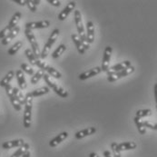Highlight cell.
Here are the masks:
<instances>
[{
	"label": "cell",
	"mask_w": 157,
	"mask_h": 157,
	"mask_svg": "<svg viewBox=\"0 0 157 157\" xmlns=\"http://www.w3.org/2000/svg\"><path fill=\"white\" fill-rule=\"evenodd\" d=\"M75 25L77 28V32H78V36L81 38V41L83 43V45L85 46L86 50L89 49V44L87 42V38H86V35L85 33V27L83 25V20H82V15L81 12L79 10H75Z\"/></svg>",
	"instance_id": "obj_1"
},
{
	"label": "cell",
	"mask_w": 157,
	"mask_h": 157,
	"mask_svg": "<svg viewBox=\"0 0 157 157\" xmlns=\"http://www.w3.org/2000/svg\"><path fill=\"white\" fill-rule=\"evenodd\" d=\"M32 2H33V4L36 5V6H37V5H39V4L41 3L39 0H32Z\"/></svg>",
	"instance_id": "obj_42"
},
{
	"label": "cell",
	"mask_w": 157,
	"mask_h": 157,
	"mask_svg": "<svg viewBox=\"0 0 157 157\" xmlns=\"http://www.w3.org/2000/svg\"><path fill=\"white\" fill-rule=\"evenodd\" d=\"M86 28H87V42L88 44H93L94 41V25L93 21H88L86 24Z\"/></svg>",
	"instance_id": "obj_19"
},
{
	"label": "cell",
	"mask_w": 157,
	"mask_h": 157,
	"mask_svg": "<svg viewBox=\"0 0 157 157\" xmlns=\"http://www.w3.org/2000/svg\"><path fill=\"white\" fill-rule=\"evenodd\" d=\"M156 109H157V104H156Z\"/></svg>",
	"instance_id": "obj_45"
},
{
	"label": "cell",
	"mask_w": 157,
	"mask_h": 157,
	"mask_svg": "<svg viewBox=\"0 0 157 157\" xmlns=\"http://www.w3.org/2000/svg\"><path fill=\"white\" fill-rule=\"evenodd\" d=\"M25 35L26 36V38L28 39L29 43L31 44L32 46V52L33 54L35 55V56L37 58V59H41V51H40V48L38 46V44L36 42V36L34 35V33L32 32V30L30 29H26L25 30Z\"/></svg>",
	"instance_id": "obj_5"
},
{
	"label": "cell",
	"mask_w": 157,
	"mask_h": 157,
	"mask_svg": "<svg viewBox=\"0 0 157 157\" xmlns=\"http://www.w3.org/2000/svg\"><path fill=\"white\" fill-rule=\"evenodd\" d=\"M50 26V22L48 20H42L36 22H28L25 24L26 29H40V28H46Z\"/></svg>",
	"instance_id": "obj_11"
},
{
	"label": "cell",
	"mask_w": 157,
	"mask_h": 157,
	"mask_svg": "<svg viewBox=\"0 0 157 157\" xmlns=\"http://www.w3.org/2000/svg\"><path fill=\"white\" fill-rule=\"evenodd\" d=\"M68 134L67 132H63L61 134L56 136L55 138H53L50 142H49V146L50 147H56L57 146L58 144H60L63 141H65L67 138Z\"/></svg>",
	"instance_id": "obj_16"
},
{
	"label": "cell",
	"mask_w": 157,
	"mask_h": 157,
	"mask_svg": "<svg viewBox=\"0 0 157 157\" xmlns=\"http://www.w3.org/2000/svg\"><path fill=\"white\" fill-rule=\"evenodd\" d=\"M155 102L157 104V83L155 86Z\"/></svg>",
	"instance_id": "obj_41"
},
{
	"label": "cell",
	"mask_w": 157,
	"mask_h": 157,
	"mask_svg": "<svg viewBox=\"0 0 157 157\" xmlns=\"http://www.w3.org/2000/svg\"><path fill=\"white\" fill-rule=\"evenodd\" d=\"M113 48L111 46H106L104 52V57H103V62H102V67L101 69L104 72H107L109 69L110 65V60H111V56H112Z\"/></svg>",
	"instance_id": "obj_9"
},
{
	"label": "cell",
	"mask_w": 157,
	"mask_h": 157,
	"mask_svg": "<svg viewBox=\"0 0 157 157\" xmlns=\"http://www.w3.org/2000/svg\"><path fill=\"white\" fill-rule=\"evenodd\" d=\"M118 148L120 151H126V150H133L136 148V144L135 142H124L118 144Z\"/></svg>",
	"instance_id": "obj_23"
},
{
	"label": "cell",
	"mask_w": 157,
	"mask_h": 157,
	"mask_svg": "<svg viewBox=\"0 0 157 157\" xmlns=\"http://www.w3.org/2000/svg\"><path fill=\"white\" fill-rule=\"evenodd\" d=\"M44 75H45V71H44L43 69H39V70H38L36 74H34V75L31 77V84H32V85L37 84L38 81H39L42 77H44Z\"/></svg>",
	"instance_id": "obj_27"
},
{
	"label": "cell",
	"mask_w": 157,
	"mask_h": 157,
	"mask_svg": "<svg viewBox=\"0 0 157 157\" xmlns=\"http://www.w3.org/2000/svg\"><path fill=\"white\" fill-rule=\"evenodd\" d=\"M22 45H23L22 41H18V42H17L15 45H12V47H10V48L8 49L7 54H8L9 56H14V55H16V54L19 51V49L22 47Z\"/></svg>",
	"instance_id": "obj_31"
},
{
	"label": "cell",
	"mask_w": 157,
	"mask_h": 157,
	"mask_svg": "<svg viewBox=\"0 0 157 157\" xmlns=\"http://www.w3.org/2000/svg\"><path fill=\"white\" fill-rule=\"evenodd\" d=\"M25 56L27 57V59H28V61L30 62L31 65L36 66V60H37V58L35 56V55L33 54V52H32L31 49H29V48L25 49Z\"/></svg>",
	"instance_id": "obj_29"
},
{
	"label": "cell",
	"mask_w": 157,
	"mask_h": 157,
	"mask_svg": "<svg viewBox=\"0 0 157 157\" xmlns=\"http://www.w3.org/2000/svg\"><path fill=\"white\" fill-rule=\"evenodd\" d=\"M28 150H29V144H28L27 143H25L22 146L18 147V149L17 150V152H15L10 157H21L23 156Z\"/></svg>",
	"instance_id": "obj_24"
},
{
	"label": "cell",
	"mask_w": 157,
	"mask_h": 157,
	"mask_svg": "<svg viewBox=\"0 0 157 157\" xmlns=\"http://www.w3.org/2000/svg\"><path fill=\"white\" fill-rule=\"evenodd\" d=\"M33 96L30 93L25 95V111H24V127L29 128L31 126V117H32V107H33Z\"/></svg>",
	"instance_id": "obj_2"
},
{
	"label": "cell",
	"mask_w": 157,
	"mask_h": 157,
	"mask_svg": "<svg viewBox=\"0 0 157 157\" xmlns=\"http://www.w3.org/2000/svg\"><path fill=\"white\" fill-rule=\"evenodd\" d=\"M22 157H30V152H29V151H27V152H26V153H25Z\"/></svg>",
	"instance_id": "obj_44"
},
{
	"label": "cell",
	"mask_w": 157,
	"mask_h": 157,
	"mask_svg": "<svg viewBox=\"0 0 157 157\" xmlns=\"http://www.w3.org/2000/svg\"><path fill=\"white\" fill-rule=\"evenodd\" d=\"M46 1L54 6H59L61 5V2L59 0H46Z\"/></svg>",
	"instance_id": "obj_38"
},
{
	"label": "cell",
	"mask_w": 157,
	"mask_h": 157,
	"mask_svg": "<svg viewBox=\"0 0 157 157\" xmlns=\"http://www.w3.org/2000/svg\"><path fill=\"white\" fill-rule=\"evenodd\" d=\"M102 72V69L99 67H96L92 68V69H89L82 74L79 75V79L80 80H86V79H88V78H91L93 76H95L97 75H99L100 73Z\"/></svg>",
	"instance_id": "obj_12"
},
{
	"label": "cell",
	"mask_w": 157,
	"mask_h": 157,
	"mask_svg": "<svg viewBox=\"0 0 157 157\" xmlns=\"http://www.w3.org/2000/svg\"><path fill=\"white\" fill-rule=\"evenodd\" d=\"M59 34H60V30H59V29H54V30H53L51 36H49V38H48L46 44H45V46H44V48H43V51L41 52V59H45V58H46V56H48L49 51L51 50L52 46H53L54 44L56 42L57 38H58V36H59Z\"/></svg>",
	"instance_id": "obj_4"
},
{
	"label": "cell",
	"mask_w": 157,
	"mask_h": 157,
	"mask_svg": "<svg viewBox=\"0 0 157 157\" xmlns=\"http://www.w3.org/2000/svg\"><path fill=\"white\" fill-rule=\"evenodd\" d=\"M96 132V128L92 126V127H88V128H86V129H83L79 132H76L75 135V137L76 139H82L86 136H89V135H94L95 134Z\"/></svg>",
	"instance_id": "obj_18"
},
{
	"label": "cell",
	"mask_w": 157,
	"mask_h": 157,
	"mask_svg": "<svg viewBox=\"0 0 157 157\" xmlns=\"http://www.w3.org/2000/svg\"><path fill=\"white\" fill-rule=\"evenodd\" d=\"M144 124L145 127H148V128L153 129V130H157L156 123H152V122H149V121H145V122H144Z\"/></svg>",
	"instance_id": "obj_36"
},
{
	"label": "cell",
	"mask_w": 157,
	"mask_h": 157,
	"mask_svg": "<svg viewBox=\"0 0 157 157\" xmlns=\"http://www.w3.org/2000/svg\"><path fill=\"white\" fill-rule=\"evenodd\" d=\"M5 89H6V93L7 96L9 97V100H10V102H11L13 107L15 108V110H17V111H21L22 106H21L20 103L17 101V99L15 97V94H14V92H13V87H12L10 85H8V86H6L5 87Z\"/></svg>",
	"instance_id": "obj_8"
},
{
	"label": "cell",
	"mask_w": 157,
	"mask_h": 157,
	"mask_svg": "<svg viewBox=\"0 0 157 157\" xmlns=\"http://www.w3.org/2000/svg\"><path fill=\"white\" fill-rule=\"evenodd\" d=\"M131 67V62L126 60L124 62H121L119 64H116L114 66H113L112 67H110L108 69V71L106 72L107 74H111V73H116V72H120L122 70H124L126 68L130 67Z\"/></svg>",
	"instance_id": "obj_13"
},
{
	"label": "cell",
	"mask_w": 157,
	"mask_h": 157,
	"mask_svg": "<svg viewBox=\"0 0 157 157\" xmlns=\"http://www.w3.org/2000/svg\"><path fill=\"white\" fill-rule=\"evenodd\" d=\"M152 114V110L151 109H141L136 112V117L138 118H143L146 116H150Z\"/></svg>",
	"instance_id": "obj_32"
},
{
	"label": "cell",
	"mask_w": 157,
	"mask_h": 157,
	"mask_svg": "<svg viewBox=\"0 0 157 157\" xmlns=\"http://www.w3.org/2000/svg\"><path fill=\"white\" fill-rule=\"evenodd\" d=\"M21 17H22V14H21L20 12H16V13L13 15L12 18L10 19L9 24H8L7 26H8L11 30H12L13 28H15L16 26H17V23L19 22Z\"/></svg>",
	"instance_id": "obj_22"
},
{
	"label": "cell",
	"mask_w": 157,
	"mask_h": 157,
	"mask_svg": "<svg viewBox=\"0 0 157 157\" xmlns=\"http://www.w3.org/2000/svg\"><path fill=\"white\" fill-rule=\"evenodd\" d=\"M25 144L23 139H17V140H12V141H8V142H5L2 144V148L3 149H11V148H15V147H20Z\"/></svg>",
	"instance_id": "obj_15"
},
{
	"label": "cell",
	"mask_w": 157,
	"mask_h": 157,
	"mask_svg": "<svg viewBox=\"0 0 157 157\" xmlns=\"http://www.w3.org/2000/svg\"><path fill=\"white\" fill-rule=\"evenodd\" d=\"M135 71V67L133 66H131L130 67L126 68L124 70H122L120 72H116V73H111V74H107L108 76H107V80L109 82H115L117 80H119L120 78H123V77H125L127 75H129L130 74L134 73Z\"/></svg>",
	"instance_id": "obj_7"
},
{
	"label": "cell",
	"mask_w": 157,
	"mask_h": 157,
	"mask_svg": "<svg viewBox=\"0 0 157 157\" xmlns=\"http://www.w3.org/2000/svg\"><path fill=\"white\" fill-rule=\"evenodd\" d=\"M104 156L105 157H113L112 155H111V153H110L109 151H105V152H104Z\"/></svg>",
	"instance_id": "obj_40"
},
{
	"label": "cell",
	"mask_w": 157,
	"mask_h": 157,
	"mask_svg": "<svg viewBox=\"0 0 157 157\" xmlns=\"http://www.w3.org/2000/svg\"><path fill=\"white\" fill-rule=\"evenodd\" d=\"M10 31H11V29H10L8 26H6L4 29H2V30L0 31V39L5 38V37L10 33Z\"/></svg>",
	"instance_id": "obj_35"
},
{
	"label": "cell",
	"mask_w": 157,
	"mask_h": 157,
	"mask_svg": "<svg viewBox=\"0 0 157 157\" xmlns=\"http://www.w3.org/2000/svg\"><path fill=\"white\" fill-rule=\"evenodd\" d=\"M19 31H20V27L19 26H16L15 28H13L11 31H10V33L5 37V38H3L2 40H1V44L3 45H8L17 35H18V33H19Z\"/></svg>",
	"instance_id": "obj_14"
},
{
	"label": "cell",
	"mask_w": 157,
	"mask_h": 157,
	"mask_svg": "<svg viewBox=\"0 0 157 157\" xmlns=\"http://www.w3.org/2000/svg\"><path fill=\"white\" fill-rule=\"evenodd\" d=\"M13 92H14V94H15V97L17 99V101L20 103V105H25V96H24V94H22L21 90L17 87H13Z\"/></svg>",
	"instance_id": "obj_26"
},
{
	"label": "cell",
	"mask_w": 157,
	"mask_h": 157,
	"mask_svg": "<svg viewBox=\"0 0 157 157\" xmlns=\"http://www.w3.org/2000/svg\"><path fill=\"white\" fill-rule=\"evenodd\" d=\"M14 76H15V72H14L13 70L9 71V72L5 75V77L0 81V86L6 87V86L10 85V82H11V80L13 79Z\"/></svg>",
	"instance_id": "obj_21"
},
{
	"label": "cell",
	"mask_w": 157,
	"mask_h": 157,
	"mask_svg": "<svg viewBox=\"0 0 157 157\" xmlns=\"http://www.w3.org/2000/svg\"><path fill=\"white\" fill-rule=\"evenodd\" d=\"M21 70L25 72L29 75H34V69L27 64H22L21 65Z\"/></svg>",
	"instance_id": "obj_34"
},
{
	"label": "cell",
	"mask_w": 157,
	"mask_h": 157,
	"mask_svg": "<svg viewBox=\"0 0 157 157\" xmlns=\"http://www.w3.org/2000/svg\"><path fill=\"white\" fill-rule=\"evenodd\" d=\"M14 2L20 6H26V0H14Z\"/></svg>",
	"instance_id": "obj_39"
},
{
	"label": "cell",
	"mask_w": 157,
	"mask_h": 157,
	"mask_svg": "<svg viewBox=\"0 0 157 157\" xmlns=\"http://www.w3.org/2000/svg\"><path fill=\"white\" fill-rule=\"evenodd\" d=\"M44 79H45V83L48 85V87L52 88L53 91H54L55 93H56L60 97H62V98H67V97L68 96L67 91H66V90L64 89L62 86H58V85H57V83H56V82L51 78V76H50L48 74H45V75H44Z\"/></svg>",
	"instance_id": "obj_3"
},
{
	"label": "cell",
	"mask_w": 157,
	"mask_h": 157,
	"mask_svg": "<svg viewBox=\"0 0 157 157\" xmlns=\"http://www.w3.org/2000/svg\"><path fill=\"white\" fill-rule=\"evenodd\" d=\"M66 49H67V46L66 45H64V44H61V45H59L54 52H53V54H52V57L54 58V59H56V58H58V57H60L61 56V55H63V53L66 51Z\"/></svg>",
	"instance_id": "obj_30"
},
{
	"label": "cell",
	"mask_w": 157,
	"mask_h": 157,
	"mask_svg": "<svg viewBox=\"0 0 157 157\" xmlns=\"http://www.w3.org/2000/svg\"><path fill=\"white\" fill-rule=\"evenodd\" d=\"M16 77H17V83L19 86V89H25L27 87V85H26V81L25 78L24 73L21 69H19L16 72Z\"/></svg>",
	"instance_id": "obj_20"
},
{
	"label": "cell",
	"mask_w": 157,
	"mask_h": 157,
	"mask_svg": "<svg viewBox=\"0 0 157 157\" xmlns=\"http://www.w3.org/2000/svg\"><path fill=\"white\" fill-rule=\"evenodd\" d=\"M50 92V88L48 86H44V87H41V88H38V89L34 90L32 92H30L31 95L33 97H37V96H41V95H44Z\"/></svg>",
	"instance_id": "obj_25"
},
{
	"label": "cell",
	"mask_w": 157,
	"mask_h": 157,
	"mask_svg": "<svg viewBox=\"0 0 157 157\" xmlns=\"http://www.w3.org/2000/svg\"><path fill=\"white\" fill-rule=\"evenodd\" d=\"M71 37H72L73 42L75 43V45L76 48H77L78 53H79L80 55H84L85 52H86V49H85V46L83 45V43H82V41H81V38L79 37V36H78L77 34H73V35L71 36Z\"/></svg>",
	"instance_id": "obj_17"
},
{
	"label": "cell",
	"mask_w": 157,
	"mask_h": 157,
	"mask_svg": "<svg viewBox=\"0 0 157 157\" xmlns=\"http://www.w3.org/2000/svg\"><path fill=\"white\" fill-rule=\"evenodd\" d=\"M26 6H28L29 10L33 13L36 12V6L33 4L32 0H26Z\"/></svg>",
	"instance_id": "obj_37"
},
{
	"label": "cell",
	"mask_w": 157,
	"mask_h": 157,
	"mask_svg": "<svg viewBox=\"0 0 157 157\" xmlns=\"http://www.w3.org/2000/svg\"><path fill=\"white\" fill-rule=\"evenodd\" d=\"M36 67H38L40 69H43L44 71H46L48 73V75L50 76H53L54 78L60 79L62 77V74L58 70H56V68H54L53 67L47 65L45 62L41 61V59H37L36 60Z\"/></svg>",
	"instance_id": "obj_6"
},
{
	"label": "cell",
	"mask_w": 157,
	"mask_h": 157,
	"mask_svg": "<svg viewBox=\"0 0 157 157\" xmlns=\"http://www.w3.org/2000/svg\"><path fill=\"white\" fill-rule=\"evenodd\" d=\"M134 120H135V124H136V127H137L138 131H139V133L141 135H145V133H146V127L144 126V122L140 118H138L136 116H135Z\"/></svg>",
	"instance_id": "obj_28"
},
{
	"label": "cell",
	"mask_w": 157,
	"mask_h": 157,
	"mask_svg": "<svg viewBox=\"0 0 157 157\" xmlns=\"http://www.w3.org/2000/svg\"><path fill=\"white\" fill-rule=\"evenodd\" d=\"M75 1H70V2H68L67 6L59 13V15H58V19H59L60 21H64L66 18H67L68 15L75 9Z\"/></svg>",
	"instance_id": "obj_10"
},
{
	"label": "cell",
	"mask_w": 157,
	"mask_h": 157,
	"mask_svg": "<svg viewBox=\"0 0 157 157\" xmlns=\"http://www.w3.org/2000/svg\"><path fill=\"white\" fill-rule=\"evenodd\" d=\"M89 157H99V156H98V155H97V154H95V153H90Z\"/></svg>",
	"instance_id": "obj_43"
},
{
	"label": "cell",
	"mask_w": 157,
	"mask_h": 157,
	"mask_svg": "<svg viewBox=\"0 0 157 157\" xmlns=\"http://www.w3.org/2000/svg\"><path fill=\"white\" fill-rule=\"evenodd\" d=\"M111 149L113 151V156L121 157V151L118 148V144L117 143H113L111 144Z\"/></svg>",
	"instance_id": "obj_33"
}]
</instances>
